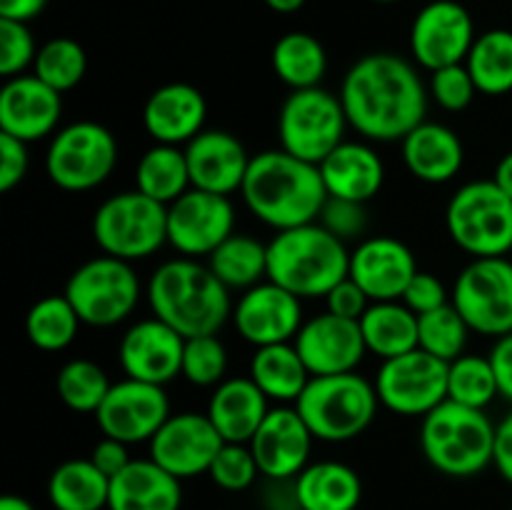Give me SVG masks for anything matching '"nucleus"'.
<instances>
[{
	"label": "nucleus",
	"mask_w": 512,
	"mask_h": 510,
	"mask_svg": "<svg viewBox=\"0 0 512 510\" xmlns=\"http://www.w3.org/2000/svg\"><path fill=\"white\" fill-rule=\"evenodd\" d=\"M428 88L410 60L370 53L350 65L340 85V103L350 128L373 143H395L425 123Z\"/></svg>",
	"instance_id": "nucleus-1"
},
{
	"label": "nucleus",
	"mask_w": 512,
	"mask_h": 510,
	"mask_svg": "<svg viewBox=\"0 0 512 510\" xmlns=\"http://www.w3.org/2000/svg\"><path fill=\"white\" fill-rule=\"evenodd\" d=\"M240 193L245 208L278 233L318 223L328 200L318 165L305 163L283 148L253 155Z\"/></svg>",
	"instance_id": "nucleus-2"
},
{
	"label": "nucleus",
	"mask_w": 512,
	"mask_h": 510,
	"mask_svg": "<svg viewBox=\"0 0 512 510\" xmlns=\"http://www.w3.org/2000/svg\"><path fill=\"white\" fill-rule=\"evenodd\" d=\"M145 295L155 318L178 330L183 338L218 335L233 318L230 288L198 258H175L158 265Z\"/></svg>",
	"instance_id": "nucleus-3"
},
{
	"label": "nucleus",
	"mask_w": 512,
	"mask_h": 510,
	"mask_svg": "<svg viewBox=\"0 0 512 510\" xmlns=\"http://www.w3.org/2000/svg\"><path fill=\"white\" fill-rule=\"evenodd\" d=\"M350 275V253L320 223L280 230L268 243V280L305 298H325Z\"/></svg>",
	"instance_id": "nucleus-4"
},
{
	"label": "nucleus",
	"mask_w": 512,
	"mask_h": 510,
	"mask_svg": "<svg viewBox=\"0 0 512 510\" xmlns=\"http://www.w3.org/2000/svg\"><path fill=\"white\" fill-rule=\"evenodd\" d=\"M498 425L485 410L443 400L420 423V450L438 473L473 478L495 460Z\"/></svg>",
	"instance_id": "nucleus-5"
},
{
	"label": "nucleus",
	"mask_w": 512,
	"mask_h": 510,
	"mask_svg": "<svg viewBox=\"0 0 512 510\" xmlns=\"http://www.w3.org/2000/svg\"><path fill=\"white\" fill-rule=\"evenodd\" d=\"M378 390L363 375H313L303 395L295 400L300 418L315 440L348 443L358 438L378 415Z\"/></svg>",
	"instance_id": "nucleus-6"
},
{
	"label": "nucleus",
	"mask_w": 512,
	"mask_h": 510,
	"mask_svg": "<svg viewBox=\"0 0 512 510\" xmlns=\"http://www.w3.org/2000/svg\"><path fill=\"white\" fill-rule=\"evenodd\" d=\"M445 228L473 258H505L512 250V198L495 180L465 183L445 208Z\"/></svg>",
	"instance_id": "nucleus-7"
},
{
	"label": "nucleus",
	"mask_w": 512,
	"mask_h": 510,
	"mask_svg": "<svg viewBox=\"0 0 512 510\" xmlns=\"http://www.w3.org/2000/svg\"><path fill=\"white\" fill-rule=\"evenodd\" d=\"M93 240L105 255L128 263L150 258L168 243V205L138 188L110 195L93 215Z\"/></svg>",
	"instance_id": "nucleus-8"
},
{
	"label": "nucleus",
	"mask_w": 512,
	"mask_h": 510,
	"mask_svg": "<svg viewBox=\"0 0 512 510\" xmlns=\"http://www.w3.org/2000/svg\"><path fill=\"white\" fill-rule=\"evenodd\" d=\"M65 298L83 325L113 328L133 315L140 300V278L128 260L98 255L85 260L65 283Z\"/></svg>",
	"instance_id": "nucleus-9"
},
{
	"label": "nucleus",
	"mask_w": 512,
	"mask_h": 510,
	"mask_svg": "<svg viewBox=\"0 0 512 510\" xmlns=\"http://www.w3.org/2000/svg\"><path fill=\"white\" fill-rule=\"evenodd\" d=\"M348 125L340 95L325 88L293 90L280 105V148L305 163L320 165L340 143H345Z\"/></svg>",
	"instance_id": "nucleus-10"
},
{
	"label": "nucleus",
	"mask_w": 512,
	"mask_h": 510,
	"mask_svg": "<svg viewBox=\"0 0 512 510\" xmlns=\"http://www.w3.org/2000/svg\"><path fill=\"white\" fill-rule=\"evenodd\" d=\"M118 163V140L95 120H78L53 135L45 153L50 183L68 193H85L113 175Z\"/></svg>",
	"instance_id": "nucleus-11"
},
{
	"label": "nucleus",
	"mask_w": 512,
	"mask_h": 510,
	"mask_svg": "<svg viewBox=\"0 0 512 510\" xmlns=\"http://www.w3.org/2000/svg\"><path fill=\"white\" fill-rule=\"evenodd\" d=\"M473 333L503 338L512 333V263L508 258H473L460 270L450 293Z\"/></svg>",
	"instance_id": "nucleus-12"
},
{
	"label": "nucleus",
	"mask_w": 512,
	"mask_h": 510,
	"mask_svg": "<svg viewBox=\"0 0 512 510\" xmlns=\"http://www.w3.org/2000/svg\"><path fill=\"white\" fill-rule=\"evenodd\" d=\"M373 383L380 405L390 413L425 418L448 400V363L415 348L398 358L383 360Z\"/></svg>",
	"instance_id": "nucleus-13"
},
{
	"label": "nucleus",
	"mask_w": 512,
	"mask_h": 510,
	"mask_svg": "<svg viewBox=\"0 0 512 510\" xmlns=\"http://www.w3.org/2000/svg\"><path fill=\"white\" fill-rule=\"evenodd\" d=\"M475 25L458 0H433L423 5L410 25V53L425 70L465 63L475 43Z\"/></svg>",
	"instance_id": "nucleus-14"
},
{
	"label": "nucleus",
	"mask_w": 512,
	"mask_h": 510,
	"mask_svg": "<svg viewBox=\"0 0 512 510\" xmlns=\"http://www.w3.org/2000/svg\"><path fill=\"white\" fill-rule=\"evenodd\" d=\"M170 415V400L163 385L125 378L113 383L103 405L95 410V423L108 438L135 445L150 443Z\"/></svg>",
	"instance_id": "nucleus-15"
},
{
	"label": "nucleus",
	"mask_w": 512,
	"mask_h": 510,
	"mask_svg": "<svg viewBox=\"0 0 512 510\" xmlns=\"http://www.w3.org/2000/svg\"><path fill=\"white\" fill-rule=\"evenodd\" d=\"M235 233V208L228 195L190 188L168 205V243L183 258L210 255Z\"/></svg>",
	"instance_id": "nucleus-16"
},
{
	"label": "nucleus",
	"mask_w": 512,
	"mask_h": 510,
	"mask_svg": "<svg viewBox=\"0 0 512 510\" xmlns=\"http://www.w3.org/2000/svg\"><path fill=\"white\" fill-rule=\"evenodd\" d=\"M233 323L255 348L293 343L305 323L303 300L273 280H263L250 290H243L233 308Z\"/></svg>",
	"instance_id": "nucleus-17"
},
{
	"label": "nucleus",
	"mask_w": 512,
	"mask_h": 510,
	"mask_svg": "<svg viewBox=\"0 0 512 510\" xmlns=\"http://www.w3.org/2000/svg\"><path fill=\"white\" fill-rule=\"evenodd\" d=\"M150 458L173 473L175 478H195L208 473L215 455L223 448V435L215 430L208 415L178 413L170 415L163 428L150 440Z\"/></svg>",
	"instance_id": "nucleus-18"
},
{
	"label": "nucleus",
	"mask_w": 512,
	"mask_h": 510,
	"mask_svg": "<svg viewBox=\"0 0 512 510\" xmlns=\"http://www.w3.org/2000/svg\"><path fill=\"white\" fill-rule=\"evenodd\" d=\"M183 350V335L153 315L125 330L118 345V360L125 378L165 388L183 370Z\"/></svg>",
	"instance_id": "nucleus-19"
},
{
	"label": "nucleus",
	"mask_w": 512,
	"mask_h": 510,
	"mask_svg": "<svg viewBox=\"0 0 512 510\" xmlns=\"http://www.w3.org/2000/svg\"><path fill=\"white\" fill-rule=\"evenodd\" d=\"M293 345L308 365L310 375L353 373L368 353L360 320L340 318L328 310L305 320Z\"/></svg>",
	"instance_id": "nucleus-20"
},
{
	"label": "nucleus",
	"mask_w": 512,
	"mask_h": 510,
	"mask_svg": "<svg viewBox=\"0 0 512 510\" xmlns=\"http://www.w3.org/2000/svg\"><path fill=\"white\" fill-rule=\"evenodd\" d=\"M63 93L45 85L38 75H15L0 90V133L35 143L58 133Z\"/></svg>",
	"instance_id": "nucleus-21"
},
{
	"label": "nucleus",
	"mask_w": 512,
	"mask_h": 510,
	"mask_svg": "<svg viewBox=\"0 0 512 510\" xmlns=\"http://www.w3.org/2000/svg\"><path fill=\"white\" fill-rule=\"evenodd\" d=\"M313 433L300 418L298 408H270L268 418L250 440L260 475L270 480L298 478L308 468L310 450H313Z\"/></svg>",
	"instance_id": "nucleus-22"
},
{
	"label": "nucleus",
	"mask_w": 512,
	"mask_h": 510,
	"mask_svg": "<svg viewBox=\"0 0 512 510\" xmlns=\"http://www.w3.org/2000/svg\"><path fill=\"white\" fill-rule=\"evenodd\" d=\"M415 273L418 263L413 250L393 235L365 238L350 253V278L365 290L373 303L403 298Z\"/></svg>",
	"instance_id": "nucleus-23"
},
{
	"label": "nucleus",
	"mask_w": 512,
	"mask_h": 510,
	"mask_svg": "<svg viewBox=\"0 0 512 510\" xmlns=\"http://www.w3.org/2000/svg\"><path fill=\"white\" fill-rule=\"evenodd\" d=\"M183 150L193 188L218 195H230L243 188L253 158L238 135L228 130H203Z\"/></svg>",
	"instance_id": "nucleus-24"
},
{
	"label": "nucleus",
	"mask_w": 512,
	"mask_h": 510,
	"mask_svg": "<svg viewBox=\"0 0 512 510\" xmlns=\"http://www.w3.org/2000/svg\"><path fill=\"white\" fill-rule=\"evenodd\" d=\"M208 103L205 95L190 83L160 85L150 93L143 108V125L155 143L188 145L205 130Z\"/></svg>",
	"instance_id": "nucleus-25"
},
{
	"label": "nucleus",
	"mask_w": 512,
	"mask_h": 510,
	"mask_svg": "<svg viewBox=\"0 0 512 510\" xmlns=\"http://www.w3.org/2000/svg\"><path fill=\"white\" fill-rule=\"evenodd\" d=\"M405 168L420 183L443 185L463 170L465 148L460 135L443 123H420L403 140Z\"/></svg>",
	"instance_id": "nucleus-26"
},
{
	"label": "nucleus",
	"mask_w": 512,
	"mask_h": 510,
	"mask_svg": "<svg viewBox=\"0 0 512 510\" xmlns=\"http://www.w3.org/2000/svg\"><path fill=\"white\" fill-rule=\"evenodd\" d=\"M330 198L368 203L385 183V165L368 143L345 140L318 165Z\"/></svg>",
	"instance_id": "nucleus-27"
},
{
	"label": "nucleus",
	"mask_w": 512,
	"mask_h": 510,
	"mask_svg": "<svg viewBox=\"0 0 512 510\" xmlns=\"http://www.w3.org/2000/svg\"><path fill=\"white\" fill-rule=\"evenodd\" d=\"M180 478L160 468L153 458L130 460L110 478L108 510H180Z\"/></svg>",
	"instance_id": "nucleus-28"
},
{
	"label": "nucleus",
	"mask_w": 512,
	"mask_h": 510,
	"mask_svg": "<svg viewBox=\"0 0 512 510\" xmlns=\"http://www.w3.org/2000/svg\"><path fill=\"white\" fill-rule=\"evenodd\" d=\"M268 395L253 378H225L215 385L208 403V418L225 443H250L263 420L268 418Z\"/></svg>",
	"instance_id": "nucleus-29"
},
{
	"label": "nucleus",
	"mask_w": 512,
	"mask_h": 510,
	"mask_svg": "<svg viewBox=\"0 0 512 510\" xmlns=\"http://www.w3.org/2000/svg\"><path fill=\"white\" fill-rule=\"evenodd\" d=\"M363 500V480L340 460L310 463L295 478V503L300 510H355Z\"/></svg>",
	"instance_id": "nucleus-30"
},
{
	"label": "nucleus",
	"mask_w": 512,
	"mask_h": 510,
	"mask_svg": "<svg viewBox=\"0 0 512 510\" xmlns=\"http://www.w3.org/2000/svg\"><path fill=\"white\" fill-rule=\"evenodd\" d=\"M365 348L380 360L398 358L418 348V315L400 300L370 303L360 318Z\"/></svg>",
	"instance_id": "nucleus-31"
},
{
	"label": "nucleus",
	"mask_w": 512,
	"mask_h": 510,
	"mask_svg": "<svg viewBox=\"0 0 512 510\" xmlns=\"http://www.w3.org/2000/svg\"><path fill=\"white\" fill-rule=\"evenodd\" d=\"M250 378L268 395V400L295 403L313 375L293 343H278L255 348L250 360Z\"/></svg>",
	"instance_id": "nucleus-32"
},
{
	"label": "nucleus",
	"mask_w": 512,
	"mask_h": 510,
	"mask_svg": "<svg viewBox=\"0 0 512 510\" xmlns=\"http://www.w3.org/2000/svg\"><path fill=\"white\" fill-rule=\"evenodd\" d=\"M110 478L90 458L60 463L48 480V500L55 510L108 508Z\"/></svg>",
	"instance_id": "nucleus-33"
},
{
	"label": "nucleus",
	"mask_w": 512,
	"mask_h": 510,
	"mask_svg": "<svg viewBox=\"0 0 512 510\" xmlns=\"http://www.w3.org/2000/svg\"><path fill=\"white\" fill-rule=\"evenodd\" d=\"M273 73L290 90L320 88L328 73V53L315 35L293 30L278 38L270 53Z\"/></svg>",
	"instance_id": "nucleus-34"
},
{
	"label": "nucleus",
	"mask_w": 512,
	"mask_h": 510,
	"mask_svg": "<svg viewBox=\"0 0 512 510\" xmlns=\"http://www.w3.org/2000/svg\"><path fill=\"white\" fill-rule=\"evenodd\" d=\"M135 185H138L140 193L158 200V203H175L180 195L193 188L185 150L178 145L155 143L153 148L140 155L138 168H135Z\"/></svg>",
	"instance_id": "nucleus-35"
},
{
	"label": "nucleus",
	"mask_w": 512,
	"mask_h": 510,
	"mask_svg": "<svg viewBox=\"0 0 512 510\" xmlns=\"http://www.w3.org/2000/svg\"><path fill=\"white\" fill-rule=\"evenodd\" d=\"M208 265L230 290H250L268 280V243L245 233H233L208 255Z\"/></svg>",
	"instance_id": "nucleus-36"
},
{
	"label": "nucleus",
	"mask_w": 512,
	"mask_h": 510,
	"mask_svg": "<svg viewBox=\"0 0 512 510\" xmlns=\"http://www.w3.org/2000/svg\"><path fill=\"white\" fill-rule=\"evenodd\" d=\"M478 93L505 95L512 90V30L495 28L478 35L465 58Z\"/></svg>",
	"instance_id": "nucleus-37"
},
{
	"label": "nucleus",
	"mask_w": 512,
	"mask_h": 510,
	"mask_svg": "<svg viewBox=\"0 0 512 510\" xmlns=\"http://www.w3.org/2000/svg\"><path fill=\"white\" fill-rule=\"evenodd\" d=\"M83 320L78 318L75 308L65 295H48L40 298L25 318V333L38 350L58 353L65 350L75 338Z\"/></svg>",
	"instance_id": "nucleus-38"
},
{
	"label": "nucleus",
	"mask_w": 512,
	"mask_h": 510,
	"mask_svg": "<svg viewBox=\"0 0 512 510\" xmlns=\"http://www.w3.org/2000/svg\"><path fill=\"white\" fill-rule=\"evenodd\" d=\"M110 388H113V383H110L108 373L98 363L85 358L65 363L58 370V378H55L58 398L63 400L65 408L75 410V413L95 415V410L103 405Z\"/></svg>",
	"instance_id": "nucleus-39"
},
{
	"label": "nucleus",
	"mask_w": 512,
	"mask_h": 510,
	"mask_svg": "<svg viewBox=\"0 0 512 510\" xmlns=\"http://www.w3.org/2000/svg\"><path fill=\"white\" fill-rule=\"evenodd\" d=\"M88 73L85 48L73 38H53L38 50L33 63V75L58 93L78 88Z\"/></svg>",
	"instance_id": "nucleus-40"
},
{
	"label": "nucleus",
	"mask_w": 512,
	"mask_h": 510,
	"mask_svg": "<svg viewBox=\"0 0 512 510\" xmlns=\"http://www.w3.org/2000/svg\"><path fill=\"white\" fill-rule=\"evenodd\" d=\"M500 395L490 358L460 355L448 363V400L485 410Z\"/></svg>",
	"instance_id": "nucleus-41"
},
{
	"label": "nucleus",
	"mask_w": 512,
	"mask_h": 510,
	"mask_svg": "<svg viewBox=\"0 0 512 510\" xmlns=\"http://www.w3.org/2000/svg\"><path fill=\"white\" fill-rule=\"evenodd\" d=\"M468 335L470 325L465 323V318L453 303L418 315V348L445 360V363H453L455 358L465 355Z\"/></svg>",
	"instance_id": "nucleus-42"
},
{
	"label": "nucleus",
	"mask_w": 512,
	"mask_h": 510,
	"mask_svg": "<svg viewBox=\"0 0 512 510\" xmlns=\"http://www.w3.org/2000/svg\"><path fill=\"white\" fill-rule=\"evenodd\" d=\"M228 370V350L218 335H195L185 338L183 350V375L190 385L198 388H215L225 380Z\"/></svg>",
	"instance_id": "nucleus-43"
},
{
	"label": "nucleus",
	"mask_w": 512,
	"mask_h": 510,
	"mask_svg": "<svg viewBox=\"0 0 512 510\" xmlns=\"http://www.w3.org/2000/svg\"><path fill=\"white\" fill-rule=\"evenodd\" d=\"M210 480L228 493L248 490L260 475L258 460L248 443H225L208 470Z\"/></svg>",
	"instance_id": "nucleus-44"
},
{
	"label": "nucleus",
	"mask_w": 512,
	"mask_h": 510,
	"mask_svg": "<svg viewBox=\"0 0 512 510\" xmlns=\"http://www.w3.org/2000/svg\"><path fill=\"white\" fill-rule=\"evenodd\" d=\"M428 93L443 110H448V113H460V110H465L475 100L478 85H475L468 65L458 63L448 65V68L433 70V73H430Z\"/></svg>",
	"instance_id": "nucleus-45"
},
{
	"label": "nucleus",
	"mask_w": 512,
	"mask_h": 510,
	"mask_svg": "<svg viewBox=\"0 0 512 510\" xmlns=\"http://www.w3.org/2000/svg\"><path fill=\"white\" fill-rule=\"evenodd\" d=\"M35 55L38 48L28 23L0 18V75L5 80L23 75V70L35 63Z\"/></svg>",
	"instance_id": "nucleus-46"
},
{
	"label": "nucleus",
	"mask_w": 512,
	"mask_h": 510,
	"mask_svg": "<svg viewBox=\"0 0 512 510\" xmlns=\"http://www.w3.org/2000/svg\"><path fill=\"white\" fill-rule=\"evenodd\" d=\"M318 223L323 225L325 230L345 240L360 238V235L368 230V213H365V203H358V200H345V198H330L325 200L323 210H320Z\"/></svg>",
	"instance_id": "nucleus-47"
},
{
	"label": "nucleus",
	"mask_w": 512,
	"mask_h": 510,
	"mask_svg": "<svg viewBox=\"0 0 512 510\" xmlns=\"http://www.w3.org/2000/svg\"><path fill=\"white\" fill-rule=\"evenodd\" d=\"M400 300H403L415 315H423V313H430V310H438L443 308V305H448L450 295L438 275L418 270V273L413 275V280L408 283V288H405L403 298Z\"/></svg>",
	"instance_id": "nucleus-48"
},
{
	"label": "nucleus",
	"mask_w": 512,
	"mask_h": 510,
	"mask_svg": "<svg viewBox=\"0 0 512 510\" xmlns=\"http://www.w3.org/2000/svg\"><path fill=\"white\" fill-rule=\"evenodd\" d=\"M28 168V143L8 133H0V190L10 193L13 188H18L28 175Z\"/></svg>",
	"instance_id": "nucleus-49"
},
{
	"label": "nucleus",
	"mask_w": 512,
	"mask_h": 510,
	"mask_svg": "<svg viewBox=\"0 0 512 510\" xmlns=\"http://www.w3.org/2000/svg\"><path fill=\"white\" fill-rule=\"evenodd\" d=\"M373 300L365 295V290L355 283L353 278H345L325 295V305H328V313L340 315V318L348 320H360L365 315V310L370 308Z\"/></svg>",
	"instance_id": "nucleus-50"
},
{
	"label": "nucleus",
	"mask_w": 512,
	"mask_h": 510,
	"mask_svg": "<svg viewBox=\"0 0 512 510\" xmlns=\"http://www.w3.org/2000/svg\"><path fill=\"white\" fill-rule=\"evenodd\" d=\"M90 460H93V463L98 465V468L103 470L108 478H113V475H118L120 470H123L133 458H130V453H128V445L120 443V440H115V438H108V435H103V440H98V443H95L93 453H90Z\"/></svg>",
	"instance_id": "nucleus-51"
},
{
	"label": "nucleus",
	"mask_w": 512,
	"mask_h": 510,
	"mask_svg": "<svg viewBox=\"0 0 512 510\" xmlns=\"http://www.w3.org/2000/svg\"><path fill=\"white\" fill-rule=\"evenodd\" d=\"M488 358L493 363L495 378H498L500 395L512 403V333L498 338V343L493 345Z\"/></svg>",
	"instance_id": "nucleus-52"
},
{
	"label": "nucleus",
	"mask_w": 512,
	"mask_h": 510,
	"mask_svg": "<svg viewBox=\"0 0 512 510\" xmlns=\"http://www.w3.org/2000/svg\"><path fill=\"white\" fill-rule=\"evenodd\" d=\"M498 473L512 485V410L500 420L498 435H495V460Z\"/></svg>",
	"instance_id": "nucleus-53"
},
{
	"label": "nucleus",
	"mask_w": 512,
	"mask_h": 510,
	"mask_svg": "<svg viewBox=\"0 0 512 510\" xmlns=\"http://www.w3.org/2000/svg\"><path fill=\"white\" fill-rule=\"evenodd\" d=\"M45 5H48V0H0V18L28 23L43 13Z\"/></svg>",
	"instance_id": "nucleus-54"
},
{
	"label": "nucleus",
	"mask_w": 512,
	"mask_h": 510,
	"mask_svg": "<svg viewBox=\"0 0 512 510\" xmlns=\"http://www.w3.org/2000/svg\"><path fill=\"white\" fill-rule=\"evenodd\" d=\"M493 180L500 185V190H503L505 195H510L512 198V150L508 155H503V158H500V163L495 165Z\"/></svg>",
	"instance_id": "nucleus-55"
},
{
	"label": "nucleus",
	"mask_w": 512,
	"mask_h": 510,
	"mask_svg": "<svg viewBox=\"0 0 512 510\" xmlns=\"http://www.w3.org/2000/svg\"><path fill=\"white\" fill-rule=\"evenodd\" d=\"M265 5L280 15H290V13H298V10L305 5V0H265Z\"/></svg>",
	"instance_id": "nucleus-56"
},
{
	"label": "nucleus",
	"mask_w": 512,
	"mask_h": 510,
	"mask_svg": "<svg viewBox=\"0 0 512 510\" xmlns=\"http://www.w3.org/2000/svg\"><path fill=\"white\" fill-rule=\"evenodd\" d=\"M0 510H35V508L28 503V500L20 498V495H3V498H0Z\"/></svg>",
	"instance_id": "nucleus-57"
},
{
	"label": "nucleus",
	"mask_w": 512,
	"mask_h": 510,
	"mask_svg": "<svg viewBox=\"0 0 512 510\" xmlns=\"http://www.w3.org/2000/svg\"><path fill=\"white\" fill-rule=\"evenodd\" d=\"M375 3H398V0H375Z\"/></svg>",
	"instance_id": "nucleus-58"
},
{
	"label": "nucleus",
	"mask_w": 512,
	"mask_h": 510,
	"mask_svg": "<svg viewBox=\"0 0 512 510\" xmlns=\"http://www.w3.org/2000/svg\"><path fill=\"white\" fill-rule=\"evenodd\" d=\"M510 510H512V508H510Z\"/></svg>",
	"instance_id": "nucleus-59"
}]
</instances>
